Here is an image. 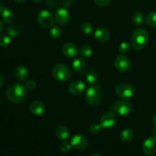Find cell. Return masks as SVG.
Here are the masks:
<instances>
[{"label":"cell","mask_w":156,"mask_h":156,"mask_svg":"<svg viewBox=\"0 0 156 156\" xmlns=\"http://www.w3.org/2000/svg\"><path fill=\"white\" fill-rule=\"evenodd\" d=\"M92 48L88 44H84L80 47V50H79V54L84 58L90 57L92 55Z\"/></svg>","instance_id":"cb8c5ba5"},{"label":"cell","mask_w":156,"mask_h":156,"mask_svg":"<svg viewBox=\"0 0 156 156\" xmlns=\"http://www.w3.org/2000/svg\"><path fill=\"white\" fill-rule=\"evenodd\" d=\"M15 1L18 3H24L26 1H27V0H15Z\"/></svg>","instance_id":"f35d334b"},{"label":"cell","mask_w":156,"mask_h":156,"mask_svg":"<svg viewBox=\"0 0 156 156\" xmlns=\"http://www.w3.org/2000/svg\"><path fill=\"white\" fill-rule=\"evenodd\" d=\"M37 21L40 25L44 28H50L53 27L54 23V18L53 15L49 11L44 9L41 10L37 15Z\"/></svg>","instance_id":"52a82bcc"},{"label":"cell","mask_w":156,"mask_h":156,"mask_svg":"<svg viewBox=\"0 0 156 156\" xmlns=\"http://www.w3.org/2000/svg\"><path fill=\"white\" fill-rule=\"evenodd\" d=\"M69 91L73 95H80L85 91V85L82 81L76 80L69 85Z\"/></svg>","instance_id":"4fadbf2b"},{"label":"cell","mask_w":156,"mask_h":156,"mask_svg":"<svg viewBox=\"0 0 156 156\" xmlns=\"http://www.w3.org/2000/svg\"><path fill=\"white\" fill-rule=\"evenodd\" d=\"M102 126L99 123H93L89 126V132L93 135H97L101 131Z\"/></svg>","instance_id":"f546056e"},{"label":"cell","mask_w":156,"mask_h":156,"mask_svg":"<svg viewBox=\"0 0 156 156\" xmlns=\"http://www.w3.org/2000/svg\"><path fill=\"white\" fill-rule=\"evenodd\" d=\"M135 92L133 85L127 82H122L118 84L115 88V93L118 97L123 99L130 98Z\"/></svg>","instance_id":"5b68a950"},{"label":"cell","mask_w":156,"mask_h":156,"mask_svg":"<svg viewBox=\"0 0 156 156\" xmlns=\"http://www.w3.org/2000/svg\"><path fill=\"white\" fill-rule=\"evenodd\" d=\"M14 76L17 80L20 82H24L27 79L29 76V72L27 69L24 66H18L15 68L14 72Z\"/></svg>","instance_id":"ac0fdd59"},{"label":"cell","mask_w":156,"mask_h":156,"mask_svg":"<svg viewBox=\"0 0 156 156\" xmlns=\"http://www.w3.org/2000/svg\"><path fill=\"white\" fill-rule=\"evenodd\" d=\"M73 72L66 64H57L53 69V76L59 82H66L72 78Z\"/></svg>","instance_id":"3957f363"},{"label":"cell","mask_w":156,"mask_h":156,"mask_svg":"<svg viewBox=\"0 0 156 156\" xmlns=\"http://www.w3.org/2000/svg\"><path fill=\"white\" fill-rule=\"evenodd\" d=\"M115 68L120 73H127L131 67V61L125 55H118L114 59Z\"/></svg>","instance_id":"ba28073f"},{"label":"cell","mask_w":156,"mask_h":156,"mask_svg":"<svg viewBox=\"0 0 156 156\" xmlns=\"http://www.w3.org/2000/svg\"><path fill=\"white\" fill-rule=\"evenodd\" d=\"M2 28H3L2 23V21H0V33H1V32H2Z\"/></svg>","instance_id":"60d3db41"},{"label":"cell","mask_w":156,"mask_h":156,"mask_svg":"<svg viewBox=\"0 0 156 156\" xmlns=\"http://www.w3.org/2000/svg\"><path fill=\"white\" fill-rule=\"evenodd\" d=\"M72 147H73V146H72L71 143H67V142L64 141L63 143L60 145L59 149H60L61 152H63V153H68V152L71 150Z\"/></svg>","instance_id":"1f68e13d"},{"label":"cell","mask_w":156,"mask_h":156,"mask_svg":"<svg viewBox=\"0 0 156 156\" xmlns=\"http://www.w3.org/2000/svg\"><path fill=\"white\" fill-rule=\"evenodd\" d=\"M3 83H4V77L2 74H0V88L2 87Z\"/></svg>","instance_id":"8d00e7d4"},{"label":"cell","mask_w":156,"mask_h":156,"mask_svg":"<svg viewBox=\"0 0 156 156\" xmlns=\"http://www.w3.org/2000/svg\"><path fill=\"white\" fill-rule=\"evenodd\" d=\"M2 17L5 22L12 23L15 19V15L13 12L10 9H4V10L2 12Z\"/></svg>","instance_id":"7402d4cb"},{"label":"cell","mask_w":156,"mask_h":156,"mask_svg":"<svg viewBox=\"0 0 156 156\" xmlns=\"http://www.w3.org/2000/svg\"><path fill=\"white\" fill-rule=\"evenodd\" d=\"M94 38L100 43H105L109 40L110 32L105 27H98L96 29L94 34Z\"/></svg>","instance_id":"e0dca14e"},{"label":"cell","mask_w":156,"mask_h":156,"mask_svg":"<svg viewBox=\"0 0 156 156\" xmlns=\"http://www.w3.org/2000/svg\"><path fill=\"white\" fill-rule=\"evenodd\" d=\"M102 94L97 86H91L85 92V101L87 104L91 106H96L101 102Z\"/></svg>","instance_id":"277c9868"},{"label":"cell","mask_w":156,"mask_h":156,"mask_svg":"<svg viewBox=\"0 0 156 156\" xmlns=\"http://www.w3.org/2000/svg\"><path fill=\"white\" fill-rule=\"evenodd\" d=\"M131 47H132V46L129 43L123 42L119 46V52L121 53H126L128 52H129Z\"/></svg>","instance_id":"4dcf8cb0"},{"label":"cell","mask_w":156,"mask_h":156,"mask_svg":"<svg viewBox=\"0 0 156 156\" xmlns=\"http://www.w3.org/2000/svg\"><path fill=\"white\" fill-rule=\"evenodd\" d=\"M111 1L112 0H94V2L97 5L105 7V6H108L111 2Z\"/></svg>","instance_id":"836d02e7"},{"label":"cell","mask_w":156,"mask_h":156,"mask_svg":"<svg viewBox=\"0 0 156 156\" xmlns=\"http://www.w3.org/2000/svg\"><path fill=\"white\" fill-rule=\"evenodd\" d=\"M55 19L60 25H67L70 21V15L65 8H60L55 13Z\"/></svg>","instance_id":"30bf717a"},{"label":"cell","mask_w":156,"mask_h":156,"mask_svg":"<svg viewBox=\"0 0 156 156\" xmlns=\"http://www.w3.org/2000/svg\"><path fill=\"white\" fill-rule=\"evenodd\" d=\"M33 1L35 2H42V0H33Z\"/></svg>","instance_id":"b9f144b4"},{"label":"cell","mask_w":156,"mask_h":156,"mask_svg":"<svg viewBox=\"0 0 156 156\" xmlns=\"http://www.w3.org/2000/svg\"><path fill=\"white\" fill-rule=\"evenodd\" d=\"M117 123V116L114 112H106L102 115L100 120V124L102 128L105 129H111L114 127Z\"/></svg>","instance_id":"9c48e42d"},{"label":"cell","mask_w":156,"mask_h":156,"mask_svg":"<svg viewBox=\"0 0 156 156\" xmlns=\"http://www.w3.org/2000/svg\"><path fill=\"white\" fill-rule=\"evenodd\" d=\"M144 21V15L141 12H136L132 16V22L136 27H139L143 24Z\"/></svg>","instance_id":"d4e9b609"},{"label":"cell","mask_w":156,"mask_h":156,"mask_svg":"<svg viewBox=\"0 0 156 156\" xmlns=\"http://www.w3.org/2000/svg\"><path fill=\"white\" fill-rule=\"evenodd\" d=\"M112 109L114 110L116 114H118L120 116H126L131 113L133 106L127 101L120 100L114 104Z\"/></svg>","instance_id":"8992f818"},{"label":"cell","mask_w":156,"mask_h":156,"mask_svg":"<svg viewBox=\"0 0 156 156\" xmlns=\"http://www.w3.org/2000/svg\"><path fill=\"white\" fill-rule=\"evenodd\" d=\"M62 51L64 56L70 59L76 57L79 54L78 47L73 43H66L64 44L62 47Z\"/></svg>","instance_id":"9a60e30c"},{"label":"cell","mask_w":156,"mask_h":156,"mask_svg":"<svg viewBox=\"0 0 156 156\" xmlns=\"http://www.w3.org/2000/svg\"><path fill=\"white\" fill-rule=\"evenodd\" d=\"M90 156H101L100 155H98V154H93V155H90Z\"/></svg>","instance_id":"7bdbcfd3"},{"label":"cell","mask_w":156,"mask_h":156,"mask_svg":"<svg viewBox=\"0 0 156 156\" xmlns=\"http://www.w3.org/2000/svg\"><path fill=\"white\" fill-rule=\"evenodd\" d=\"M25 86L20 83H13L9 85L6 91L7 98L14 104H20L27 98Z\"/></svg>","instance_id":"6da1fadb"},{"label":"cell","mask_w":156,"mask_h":156,"mask_svg":"<svg viewBox=\"0 0 156 156\" xmlns=\"http://www.w3.org/2000/svg\"><path fill=\"white\" fill-rule=\"evenodd\" d=\"M146 22L150 27L156 26V12H152L147 15L146 18Z\"/></svg>","instance_id":"484cf974"},{"label":"cell","mask_w":156,"mask_h":156,"mask_svg":"<svg viewBox=\"0 0 156 156\" xmlns=\"http://www.w3.org/2000/svg\"><path fill=\"white\" fill-rule=\"evenodd\" d=\"M134 133L131 129H125L120 133V139L124 143H129L133 139Z\"/></svg>","instance_id":"44dd1931"},{"label":"cell","mask_w":156,"mask_h":156,"mask_svg":"<svg viewBox=\"0 0 156 156\" xmlns=\"http://www.w3.org/2000/svg\"><path fill=\"white\" fill-rule=\"evenodd\" d=\"M71 145L77 150H84L88 147V142L86 137L82 135H75L71 140Z\"/></svg>","instance_id":"8fae6325"},{"label":"cell","mask_w":156,"mask_h":156,"mask_svg":"<svg viewBox=\"0 0 156 156\" xmlns=\"http://www.w3.org/2000/svg\"><path fill=\"white\" fill-rule=\"evenodd\" d=\"M56 136L59 140L66 141L70 137V133L68 128L65 126H59L56 129Z\"/></svg>","instance_id":"d6986e66"},{"label":"cell","mask_w":156,"mask_h":156,"mask_svg":"<svg viewBox=\"0 0 156 156\" xmlns=\"http://www.w3.org/2000/svg\"><path fill=\"white\" fill-rule=\"evenodd\" d=\"M152 123H153L154 126L156 127V114L153 116V117H152Z\"/></svg>","instance_id":"74e56055"},{"label":"cell","mask_w":156,"mask_h":156,"mask_svg":"<svg viewBox=\"0 0 156 156\" xmlns=\"http://www.w3.org/2000/svg\"><path fill=\"white\" fill-rule=\"evenodd\" d=\"M30 112L34 116H41L45 111V105L41 101H34L29 107Z\"/></svg>","instance_id":"2e32d148"},{"label":"cell","mask_w":156,"mask_h":156,"mask_svg":"<svg viewBox=\"0 0 156 156\" xmlns=\"http://www.w3.org/2000/svg\"><path fill=\"white\" fill-rule=\"evenodd\" d=\"M88 64L83 58H77L73 62V69L76 74L82 75L87 73Z\"/></svg>","instance_id":"5bb4252c"},{"label":"cell","mask_w":156,"mask_h":156,"mask_svg":"<svg viewBox=\"0 0 156 156\" xmlns=\"http://www.w3.org/2000/svg\"><path fill=\"white\" fill-rule=\"evenodd\" d=\"M149 41V34L143 28L136 29L131 37V46L136 50H140L146 47Z\"/></svg>","instance_id":"7a4b0ae2"},{"label":"cell","mask_w":156,"mask_h":156,"mask_svg":"<svg viewBox=\"0 0 156 156\" xmlns=\"http://www.w3.org/2000/svg\"><path fill=\"white\" fill-rule=\"evenodd\" d=\"M3 10H4V7H3L2 5L0 4V14H1Z\"/></svg>","instance_id":"ab89813d"},{"label":"cell","mask_w":156,"mask_h":156,"mask_svg":"<svg viewBox=\"0 0 156 156\" xmlns=\"http://www.w3.org/2000/svg\"><path fill=\"white\" fill-rule=\"evenodd\" d=\"M36 85H37L36 81H34V79H30V80L26 82L24 86H25L26 89L27 90H30V91H31V90L34 89Z\"/></svg>","instance_id":"d6a6232c"},{"label":"cell","mask_w":156,"mask_h":156,"mask_svg":"<svg viewBox=\"0 0 156 156\" xmlns=\"http://www.w3.org/2000/svg\"><path fill=\"white\" fill-rule=\"evenodd\" d=\"M81 30L85 34H91L93 31V26L89 22H84L81 26Z\"/></svg>","instance_id":"4316f807"},{"label":"cell","mask_w":156,"mask_h":156,"mask_svg":"<svg viewBox=\"0 0 156 156\" xmlns=\"http://www.w3.org/2000/svg\"><path fill=\"white\" fill-rule=\"evenodd\" d=\"M50 34V36H51L52 37L54 38V39H57V38H59V37L61 36L62 31H61V29L59 26L55 25L51 27Z\"/></svg>","instance_id":"83f0119b"},{"label":"cell","mask_w":156,"mask_h":156,"mask_svg":"<svg viewBox=\"0 0 156 156\" xmlns=\"http://www.w3.org/2000/svg\"><path fill=\"white\" fill-rule=\"evenodd\" d=\"M85 79L87 83L91 85H94L98 80V74L94 70H89L85 73Z\"/></svg>","instance_id":"ffe728a7"},{"label":"cell","mask_w":156,"mask_h":156,"mask_svg":"<svg viewBox=\"0 0 156 156\" xmlns=\"http://www.w3.org/2000/svg\"><path fill=\"white\" fill-rule=\"evenodd\" d=\"M21 29L17 24H12L9 26L7 28V34L9 37L12 38H15L19 36Z\"/></svg>","instance_id":"603a6c76"},{"label":"cell","mask_w":156,"mask_h":156,"mask_svg":"<svg viewBox=\"0 0 156 156\" xmlns=\"http://www.w3.org/2000/svg\"><path fill=\"white\" fill-rule=\"evenodd\" d=\"M11 42H12V39L9 35H2L0 37V47H7L8 46L10 45Z\"/></svg>","instance_id":"f1b7e54d"},{"label":"cell","mask_w":156,"mask_h":156,"mask_svg":"<svg viewBox=\"0 0 156 156\" xmlns=\"http://www.w3.org/2000/svg\"><path fill=\"white\" fill-rule=\"evenodd\" d=\"M143 151L146 155H153L156 152V138L149 137L144 141L143 145Z\"/></svg>","instance_id":"7c38bea8"},{"label":"cell","mask_w":156,"mask_h":156,"mask_svg":"<svg viewBox=\"0 0 156 156\" xmlns=\"http://www.w3.org/2000/svg\"><path fill=\"white\" fill-rule=\"evenodd\" d=\"M47 2L50 7H57L60 3V0H47Z\"/></svg>","instance_id":"e575fe53"},{"label":"cell","mask_w":156,"mask_h":156,"mask_svg":"<svg viewBox=\"0 0 156 156\" xmlns=\"http://www.w3.org/2000/svg\"><path fill=\"white\" fill-rule=\"evenodd\" d=\"M73 0H62V3L64 8H69L73 5Z\"/></svg>","instance_id":"d590c367"}]
</instances>
